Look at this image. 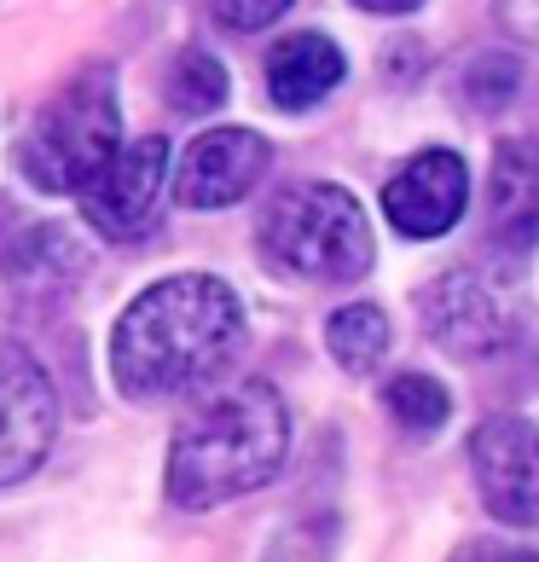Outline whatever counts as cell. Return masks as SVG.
Returning <instances> with one entry per match:
<instances>
[{
	"instance_id": "19",
	"label": "cell",
	"mask_w": 539,
	"mask_h": 562,
	"mask_svg": "<svg viewBox=\"0 0 539 562\" xmlns=\"http://www.w3.org/2000/svg\"><path fill=\"white\" fill-rule=\"evenodd\" d=\"M355 7H366V12H412V7H424V0H355Z\"/></svg>"
},
{
	"instance_id": "16",
	"label": "cell",
	"mask_w": 539,
	"mask_h": 562,
	"mask_svg": "<svg viewBox=\"0 0 539 562\" xmlns=\"http://www.w3.org/2000/svg\"><path fill=\"white\" fill-rule=\"evenodd\" d=\"M337 551V516H296L273 533L261 562H330Z\"/></svg>"
},
{
	"instance_id": "6",
	"label": "cell",
	"mask_w": 539,
	"mask_h": 562,
	"mask_svg": "<svg viewBox=\"0 0 539 562\" xmlns=\"http://www.w3.org/2000/svg\"><path fill=\"white\" fill-rule=\"evenodd\" d=\"M162 192H169V139L145 134L134 145H122L76 198L88 226H99L105 238H145L162 210Z\"/></svg>"
},
{
	"instance_id": "14",
	"label": "cell",
	"mask_w": 539,
	"mask_h": 562,
	"mask_svg": "<svg viewBox=\"0 0 539 562\" xmlns=\"http://www.w3.org/2000/svg\"><path fill=\"white\" fill-rule=\"evenodd\" d=\"M383 406H389V418L412 435H429L452 418V394H447V383H435L429 371H401V378H389Z\"/></svg>"
},
{
	"instance_id": "5",
	"label": "cell",
	"mask_w": 539,
	"mask_h": 562,
	"mask_svg": "<svg viewBox=\"0 0 539 562\" xmlns=\"http://www.w3.org/2000/svg\"><path fill=\"white\" fill-rule=\"evenodd\" d=\"M418 314H424V330L429 342H441L447 353H459V360H482V353H499L516 342V330H523V314H516V296L487 279V273H441L424 296H418Z\"/></svg>"
},
{
	"instance_id": "4",
	"label": "cell",
	"mask_w": 539,
	"mask_h": 562,
	"mask_svg": "<svg viewBox=\"0 0 539 562\" xmlns=\"http://www.w3.org/2000/svg\"><path fill=\"white\" fill-rule=\"evenodd\" d=\"M261 249L279 273L343 284L371 267V226H366V210L355 203V192H343L330 180H307V186H290L267 210Z\"/></svg>"
},
{
	"instance_id": "8",
	"label": "cell",
	"mask_w": 539,
	"mask_h": 562,
	"mask_svg": "<svg viewBox=\"0 0 539 562\" xmlns=\"http://www.w3.org/2000/svg\"><path fill=\"white\" fill-rule=\"evenodd\" d=\"M470 470L482 505L505 528H539V424L487 418L470 435Z\"/></svg>"
},
{
	"instance_id": "12",
	"label": "cell",
	"mask_w": 539,
	"mask_h": 562,
	"mask_svg": "<svg viewBox=\"0 0 539 562\" xmlns=\"http://www.w3.org/2000/svg\"><path fill=\"white\" fill-rule=\"evenodd\" d=\"M348 58L330 35H284L267 53V93L279 111H307L343 81Z\"/></svg>"
},
{
	"instance_id": "1",
	"label": "cell",
	"mask_w": 539,
	"mask_h": 562,
	"mask_svg": "<svg viewBox=\"0 0 539 562\" xmlns=\"http://www.w3.org/2000/svg\"><path fill=\"white\" fill-rule=\"evenodd\" d=\"M244 337V307L233 284L215 273H175L122 307L111 337V371L116 389L134 401H162L180 394L233 360Z\"/></svg>"
},
{
	"instance_id": "10",
	"label": "cell",
	"mask_w": 539,
	"mask_h": 562,
	"mask_svg": "<svg viewBox=\"0 0 539 562\" xmlns=\"http://www.w3.org/2000/svg\"><path fill=\"white\" fill-rule=\"evenodd\" d=\"M267 139L250 128H210L192 139V151L180 157L175 175V198L186 210H233L238 198L256 192V180L267 175Z\"/></svg>"
},
{
	"instance_id": "15",
	"label": "cell",
	"mask_w": 539,
	"mask_h": 562,
	"mask_svg": "<svg viewBox=\"0 0 539 562\" xmlns=\"http://www.w3.org/2000/svg\"><path fill=\"white\" fill-rule=\"evenodd\" d=\"M169 99H175V111H186V116H203V111L226 105V65L215 53H203V47L180 53L175 70H169Z\"/></svg>"
},
{
	"instance_id": "3",
	"label": "cell",
	"mask_w": 539,
	"mask_h": 562,
	"mask_svg": "<svg viewBox=\"0 0 539 562\" xmlns=\"http://www.w3.org/2000/svg\"><path fill=\"white\" fill-rule=\"evenodd\" d=\"M122 151V105L111 88V70H81L58 88L41 116L30 122L24 145H18V169H24L41 192H81L105 162Z\"/></svg>"
},
{
	"instance_id": "9",
	"label": "cell",
	"mask_w": 539,
	"mask_h": 562,
	"mask_svg": "<svg viewBox=\"0 0 539 562\" xmlns=\"http://www.w3.org/2000/svg\"><path fill=\"white\" fill-rule=\"evenodd\" d=\"M470 210V169L459 151H418L383 186V215L401 238H441Z\"/></svg>"
},
{
	"instance_id": "18",
	"label": "cell",
	"mask_w": 539,
	"mask_h": 562,
	"mask_svg": "<svg viewBox=\"0 0 539 562\" xmlns=\"http://www.w3.org/2000/svg\"><path fill=\"white\" fill-rule=\"evenodd\" d=\"M459 562H539V551H528V546H470Z\"/></svg>"
},
{
	"instance_id": "2",
	"label": "cell",
	"mask_w": 539,
	"mask_h": 562,
	"mask_svg": "<svg viewBox=\"0 0 539 562\" xmlns=\"http://www.w3.org/2000/svg\"><path fill=\"white\" fill-rule=\"evenodd\" d=\"M290 452V412L273 383H238L203 401L175 429L169 447V498L180 510H215L226 498L267 487Z\"/></svg>"
},
{
	"instance_id": "13",
	"label": "cell",
	"mask_w": 539,
	"mask_h": 562,
	"mask_svg": "<svg viewBox=\"0 0 539 562\" xmlns=\"http://www.w3.org/2000/svg\"><path fill=\"white\" fill-rule=\"evenodd\" d=\"M325 348H330V360H337V366L371 371L389 353V319H383V307H371V302L337 307L330 325H325Z\"/></svg>"
},
{
	"instance_id": "11",
	"label": "cell",
	"mask_w": 539,
	"mask_h": 562,
	"mask_svg": "<svg viewBox=\"0 0 539 562\" xmlns=\"http://www.w3.org/2000/svg\"><path fill=\"white\" fill-rule=\"evenodd\" d=\"M487 226H493V244L510 249V256L539 249V145L534 139H505L493 151Z\"/></svg>"
},
{
	"instance_id": "7",
	"label": "cell",
	"mask_w": 539,
	"mask_h": 562,
	"mask_svg": "<svg viewBox=\"0 0 539 562\" xmlns=\"http://www.w3.org/2000/svg\"><path fill=\"white\" fill-rule=\"evenodd\" d=\"M58 435V394L24 342H0V487L41 470Z\"/></svg>"
},
{
	"instance_id": "17",
	"label": "cell",
	"mask_w": 539,
	"mask_h": 562,
	"mask_svg": "<svg viewBox=\"0 0 539 562\" xmlns=\"http://www.w3.org/2000/svg\"><path fill=\"white\" fill-rule=\"evenodd\" d=\"M290 7V0H210V12L226 30H267L273 18Z\"/></svg>"
}]
</instances>
